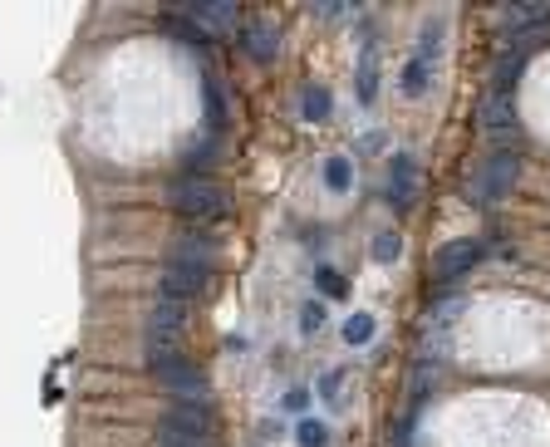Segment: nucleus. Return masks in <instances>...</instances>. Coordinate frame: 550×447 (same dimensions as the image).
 Returning a JSON list of instances; mask_svg holds the SVG:
<instances>
[{"instance_id": "1", "label": "nucleus", "mask_w": 550, "mask_h": 447, "mask_svg": "<svg viewBox=\"0 0 550 447\" xmlns=\"http://www.w3.org/2000/svg\"><path fill=\"white\" fill-rule=\"evenodd\" d=\"M172 207H177V217H187V221H221L226 211H231V197H226L212 178H182L172 187Z\"/></svg>"}, {"instance_id": "2", "label": "nucleus", "mask_w": 550, "mask_h": 447, "mask_svg": "<svg viewBox=\"0 0 550 447\" xmlns=\"http://www.w3.org/2000/svg\"><path fill=\"white\" fill-rule=\"evenodd\" d=\"M516 172H521V158H516L511 148H506V153H491L487 168H481L477 178L467 182V197H471V202H501L511 187H516Z\"/></svg>"}, {"instance_id": "3", "label": "nucleus", "mask_w": 550, "mask_h": 447, "mask_svg": "<svg viewBox=\"0 0 550 447\" xmlns=\"http://www.w3.org/2000/svg\"><path fill=\"white\" fill-rule=\"evenodd\" d=\"M216 256H221V241L206 236V231H182V236L172 241V266H187V270H202V276H212Z\"/></svg>"}, {"instance_id": "4", "label": "nucleus", "mask_w": 550, "mask_h": 447, "mask_svg": "<svg viewBox=\"0 0 550 447\" xmlns=\"http://www.w3.org/2000/svg\"><path fill=\"white\" fill-rule=\"evenodd\" d=\"M481 241H471V236H462V241H447V246L438 251V256H432V280H438V286H452V280L462 276V270H471L481 261Z\"/></svg>"}, {"instance_id": "5", "label": "nucleus", "mask_w": 550, "mask_h": 447, "mask_svg": "<svg viewBox=\"0 0 550 447\" xmlns=\"http://www.w3.org/2000/svg\"><path fill=\"white\" fill-rule=\"evenodd\" d=\"M481 128H487V138L496 143V153H506V143L516 138V103H511L506 94L491 89L487 99H481Z\"/></svg>"}, {"instance_id": "6", "label": "nucleus", "mask_w": 550, "mask_h": 447, "mask_svg": "<svg viewBox=\"0 0 550 447\" xmlns=\"http://www.w3.org/2000/svg\"><path fill=\"white\" fill-rule=\"evenodd\" d=\"M182 329H187V305H172V300H157V305L147 310L143 339H147V344H182Z\"/></svg>"}, {"instance_id": "7", "label": "nucleus", "mask_w": 550, "mask_h": 447, "mask_svg": "<svg viewBox=\"0 0 550 447\" xmlns=\"http://www.w3.org/2000/svg\"><path fill=\"white\" fill-rule=\"evenodd\" d=\"M157 378L172 388V403H212V393H206V378H202V368H196L192 359H177V364L162 368Z\"/></svg>"}, {"instance_id": "8", "label": "nucleus", "mask_w": 550, "mask_h": 447, "mask_svg": "<svg viewBox=\"0 0 550 447\" xmlns=\"http://www.w3.org/2000/svg\"><path fill=\"white\" fill-rule=\"evenodd\" d=\"M202 290H206V276H202V270L172 266V261H167V266L157 270V300H172V305H187V300H196Z\"/></svg>"}, {"instance_id": "9", "label": "nucleus", "mask_w": 550, "mask_h": 447, "mask_svg": "<svg viewBox=\"0 0 550 447\" xmlns=\"http://www.w3.org/2000/svg\"><path fill=\"white\" fill-rule=\"evenodd\" d=\"M506 35H550V5L546 0H526V5H506L501 11Z\"/></svg>"}, {"instance_id": "10", "label": "nucleus", "mask_w": 550, "mask_h": 447, "mask_svg": "<svg viewBox=\"0 0 550 447\" xmlns=\"http://www.w3.org/2000/svg\"><path fill=\"white\" fill-rule=\"evenodd\" d=\"M162 427H177V433H192V437H212V427H216L212 403H172L162 413Z\"/></svg>"}, {"instance_id": "11", "label": "nucleus", "mask_w": 550, "mask_h": 447, "mask_svg": "<svg viewBox=\"0 0 550 447\" xmlns=\"http://www.w3.org/2000/svg\"><path fill=\"white\" fill-rule=\"evenodd\" d=\"M187 15L196 21V30H202V35H226V30H236V21H241L236 0H202V5H192Z\"/></svg>"}, {"instance_id": "12", "label": "nucleus", "mask_w": 550, "mask_h": 447, "mask_svg": "<svg viewBox=\"0 0 550 447\" xmlns=\"http://www.w3.org/2000/svg\"><path fill=\"white\" fill-rule=\"evenodd\" d=\"M241 45H246V54H251L255 64H271L275 54H280V30H275L271 21H251L241 30Z\"/></svg>"}, {"instance_id": "13", "label": "nucleus", "mask_w": 550, "mask_h": 447, "mask_svg": "<svg viewBox=\"0 0 550 447\" xmlns=\"http://www.w3.org/2000/svg\"><path fill=\"white\" fill-rule=\"evenodd\" d=\"M388 202H393V207H408V202H412V158H408V153H398V158H393Z\"/></svg>"}, {"instance_id": "14", "label": "nucleus", "mask_w": 550, "mask_h": 447, "mask_svg": "<svg viewBox=\"0 0 550 447\" xmlns=\"http://www.w3.org/2000/svg\"><path fill=\"white\" fill-rule=\"evenodd\" d=\"M521 70H526V54H521V50H506V54L496 60V74H491V89H496V94H506L511 84L521 79Z\"/></svg>"}, {"instance_id": "15", "label": "nucleus", "mask_w": 550, "mask_h": 447, "mask_svg": "<svg viewBox=\"0 0 550 447\" xmlns=\"http://www.w3.org/2000/svg\"><path fill=\"white\" fill-rule=\"evenodd\" d=\"M349 182H354V162L349 158H329V162H324V187H329V192H349Z\"/></svg>"}, {"instance_id": "16", "label": "nucleus", "mask_w": 550, "mask_h": 447, "mask_svg": "<svg viewBox=\"0 0 550 447\" xmlns=\"http://www.w3.org/2000/svg\"><path fill=\"white\" fill-rule=\"evenodd\" d=\"M300 113L310 123H324V119H329V94H324V89H304L300 94Z\"/></svg>"}, {"instance_id": "17", "label": "nucleus", "mask_w": 550, "mask_h": 447, "mask_svg": "<svg viewBox=\"0 0 550 447\" xmlns=\"http://www.w3.org/2000/svg\"><path fill=\"white\" fill-rule=\"evenodd\" d=\"M344 339H349V344H369L373 339V315L369 310H359V315L344 319Z\"/></svg>"}, {"instance_id": "18", "label": "nucleus", "mask_w": 550, "mask_h": 447, "mask_svg": "<svg viewBox=\"0 0 550 447\" xmlns=\"http://www.w3.org/2000/svg\"><path fill=\"white\" fill-rule=\"evenodd\" d=\"M398 251H403L398 231H379V236H373V261H379V266H393V261H398Z\"/></svg>"}, {"instance_id": "19", "label": "nucleus", "mask_w": 550, "mask_h": 447, "mask_svg": "<svg viewBox=\"0 0 550 447\" xmlns=\"http://www.w3.org/2000/svg\"><path fill=\"white\" fill-rule=\"evenodd\" d=\"M428 79H432V64L428 60H412L408 70H403V94H422V89H428Z\"/></svg>"}, {"instance_id": "20", "label": "nucleus", "mask_w": 550, "mask_h": 447, "mask_svg": "<svg viewBox=\"0 0 550 447\" xmlns=\"http://www.w3.org/2000/svg\"><path fill=\"white\" fill-rule=\"evenodd\" d=\"M295 437H300V447H324L329 443V427H324L320 418H304V423L295 427Z\"/></svg>"}, {"instance_id": "21", "label": "nucleus", "mask_w": 550, "mask_h": 447, "mask_svg": "<svg viewBox=\"0 0 550 447\" xmlns=\"http://www.w3.org/2000/svg\"><path fill=\"white\" fill-rule=\"evenodd\" d=\"M206 119H212V128H221V123H226V103H221L216 79H206Z\"/></svg>"}, {"instance_id": "22", "label": "nucleus", "mask_w": 550, "mask_h": 447, "mask_svg": "<svg viewBox=\"0 0 550 447\" xmlns=\"http://www.w3.org/2000/svg\"><path fill=\"white\" fill-rule=\"evenodd\" d=\"M300 329H304V335H320V329H324V310L320 305H304L300 310Z\"/></svg>"}, {"instance_id": "23", "label": "nucleus", "mask_w": 550, "mask_h": 447, "mask_svg": "<svg viewBox=\"0 0 550 447\" xmlns=\"http://www.w3.org/2000/svg\"><path fill=\"white\" fill-rule=\"evenodd\" d=\"M373 89H379V74H373V60H363V70H359V94H363V103L373 99Z\"/></svg>"}, {"instance_id": "24", "label": "nucleus", "mask_w": 550, "mask_h": 447, "mask_svg": "<svg viewBox=\"0 0 550 447\" xmlns=\"http://www.w3.org/2000/svg\"><path fill=\"white\" fill-rule=\"evenodd\" d=\"M314 280H320V290H329V295H344V280L334 276L329 266H320V270H314Z\"/></svg>"}, {"instance_id": "25", "label": "nucleus", "mask_w": 550, "mask_h": 447, "mask_svg": "<svg viewBox=\"0 0 550 447\" xmlns=\"http://www.w3.org/2000/svg\"><path fill=\"white\" fill-rule=\"evenodd\" d=\"M314 15H324V21H339V15H349V5H310Z\"/></svg>"}, {"instance_id": "26", "label": "nucleus", "mask_w": 550, "mask_h": 447, "mask_svg": "<svg viewBox=\"0 0 550 447\" xmlns=\"http://www.w3.org/2000/svg\"><path fill=\"white\" fill-rule=\"evenodd\" d=\"M310 403V393H304V388H290V393H285V408H304Z\"/></svg>"}]
</instances>
